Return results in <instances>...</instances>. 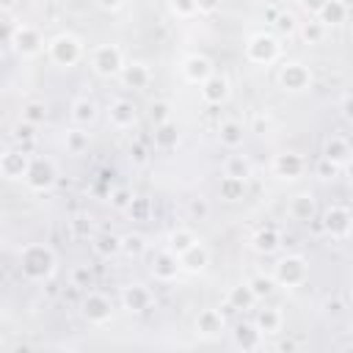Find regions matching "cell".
Returning a JSON list of instances; mask_svg holds the SVG:
<instances>
[{
    "label": "cell",
    "mask_w": 353,
    "mask_h": 353,
    "mask_svg": "<svg viewBox=\"0 0 353 353\" xmlns=\"http://www.w3.org/2000/svg\"><path fill=\"white\" fill-rule=\"evenodd\" d=\"M110 314H113V303H110V298H108L105 292L91 290V292L83 298V317H85L88 323L102 325V323L110 320Z\"/></svg>",
    "instance_id": "9c48e42d"
},
{
    "label": "cell",
    "mask_w": 353,
    "mask_h": 353,
    "mask_svg": "<svg viewBox=\"0 0 353 353\" xmlns=\"http://www.w3.org/2000/svg\"><path fill=\"white\" fill-rule=\"evenodd\" d=\"M149 116H152V121L154 124H163V121H168L171 119V108H168V102H152V108H149Z\"/></svg>",
    "instance_id": "b9f144b4"
},
{
    "label": "cell",
    "mask_w": 353,
    "mask_h": 353,
    "mask_svg": "<svg viewBox=\"0 0 353 353\" xmlns=\"http://www.w3.org/2000/svg\"><path fill=\"white\" fill-rule=\"evenodd\" d=\"M130 201H132V190H127V188H116V190L110 193V204H113L116 210H127Z\"/></svg>",
    "instance_id": "f6af8a7d"
},
{
    "label": "cell",
    "mask_w": 353,
    "mask_h": 353,
    "mask_svg": "<svg viewBox=\"0 0 353 353\" xmlns=\"http://www.w3.org/2000/svg\"><path fill=\"white\" fill-rule=\"evenodd\" d=\"M218 193L221 199L226 201H240L245 196V179H237V176H221V185H218Z\"/></svg>",
    "instance_id": "4dcf8cb0"
},
{
    "label": "cell",
    "mask_w": 353,
    "mask_h": 353,
    "mask_svg": "<svg viewBox=\"0 0 353 353\" xmlns=\"http://www.w3.org/2000/svg\"><path fill=\"white\" fill-rule=\"evenodd\" d=\"M301 36H303L306 44H320L323 36H325V25L317 22V19H309V22L301 25Z\"/></svg>",
    "instance_id": "d590c367"
},
{
    "label": "cell",
    "mask_w": 353,
    "mask_h": 353,
    "mask_svg": "<svg viewBox=\"0 0 353 353\" xmlns=\"http://www.w3.org/2000/svg\"><path fill=\"white\" fill-rule=\"evenodd\" d=\"M279 52H281V44L270 33H256L245 44V58L251 63H273L279 58Z\"/></svg>",
    "instance_id": "5b68a950"
},
{
    "label": "cell",
    "mask_w": 353,
    "mask_h": 353,
    "mask_svg": "<svg viewBox=\"0 0 353 353\" xmlns=\"http://www.w3.org/2000/svg\"><path fill=\"white\" fill-rule=\"evenodd\" d=\"M303 168H306V163L295 152H281V154L273 157V174L281 176V179H295V176L303 174Z\"/></svg>",
    "instance_id": "4fadbf2b"
},
{
    "label": "cell",
    "mask_w": 353,
    "mask_h": 353,
    "mask_svg": "<svg viewBox=\"0 0 353 353\" xmlns=\"http://www.w3.org/2000/svg\"><path fill=\"white\" fill-rule=\"evenodd\" d=\"M339 171H342V168H339L336 163H331L328 157H320L317 165H314V174H317L320 179H334V176H339Z\"/></svg>",
    "instance_id": "ab89813d"
},
{
    "label": "cell",
    "mask_w": 353,
    "mask_h": 353,
    "mask_svg": "<svg viewBox=\"0 0 353 353\" xmlns=\"http://www.w3.org/2000/svg\"><path fill=\"white\" fill-rule=\"evenodd\" d=\"M58 179V171H55V163L50 157H30V165L25 171V182L28 188L33 190H47L52 188Z\"/></svg>",
    "instance_id": "8992f818"
},
{
    "label": "cell",
    "mask_w": 353,
    "mask_h": 353,
    "mask_svg": "<svg viewBox=\"0 0 353 353\" xmlns=\"http://www.w3.org/2000/svg\"><path fill=\"white\" fill-rule=\"evenodd\" d=\"M88 149V132H83V127H74L66 132V152L69 154H83Z\"/></svg>",
    "instance_id": "e575fe53"
},
{
    "label": "cell",
    "mask_w": 353,
    "mask_h": 353,
    "mask_svg": "<svg viewBox=\"0 0 353 353\" xmlns=\"http://www.w3.org/2000/svg\"><path fill=\"white\" fill-rule=\"evenodd\" d=\"M97 6H99L102 11H119V8L124 6V0H97Z\"/></svg>",
    "instance_id": "11a10c76"
},
{
    "label": "cell",
    "mask_w": 353,
    "mask_h": 353,
    "mask_svg": "<svg viewBox=\"0 0 353 353\" xmlns=\"http://www.w3.org/2000/svg\"><path fill=\"white\" fill-rule=\"evenodd\" d=\"M281 33H292L295 28H298V22H295V17L290 14V11H279V17H276V22H273Z\"/></svg>",
    "instance_id": "bcb514c9"
},
{
    "label": "cell",
    "mask_w": 353,
    "mask_h": 353,
    "mask_svg": "<svg viewBox=\"0 0 353 353\" xmlns=\"http://www.w3.org/2000/svg\"><path fill=\"white\" fill-rule=\"evenodd\" d=\"M199 85H201L199 88L201 91V99L207 105H221V102L229 99V80L223 74H218V72H212L210 77H204Z\"/></svg>",
    "instance_id": "7c38bea8"
},
{
    "label": "cell",
    "mask_w": 353,
    "mask_h": 353,
    "mask_svg": "<svg viewBox=\"0 0 353 353\" xmlns=\"http://www.w3.org/2000/svg\"><path fill=\"white\" fill-rule=\"evenodd\" d=\"M94 119H97V102L88 99V97H77L72 102V121L77 127H88Z\"/></svg>",
    "instance_id": "d4e9b609"
},
{
    "label": "cell",
    "mask_w": 353,
    "mask_h": 353,
    "mask_svg": "<svg viewBox=\"0 0 353 353\" xmlns=\"http://www.w3.org/2000/svg\"><path fill=\"white\" fill-rule=\"evenodd\" d=\"M339 108H342V119H345V121H350V119H353V110H350L353 105H350V94H347V91L342 94V99H339Z\"/></svg>",
    "instance_id": "f907efd6"
},
{
    "label": "cell",
    "mask_w": 353,
    "mask_h": 353,
    "mask_svg": "<svg viewBox=\"0 0 353 353\" xmlns=\"http://www.w3.org/2000/svg\"><path fill=\"white\" fill-rule=\"evenodd\" d=\"M265 17H268V22L273 25V22H276V17H279V8H273V6H270V8L265 11Z\"/></svg>",
    "instance_id": "680465c9"
},
{
    "label": "cell",
    "mask_w": 353,
    "mask_h": 353,
    "mask_svg": "<svg viewBox=\"0 0 353 353\" xmlns=\"http://www.w3.org/2000/svg\"><path fill=\"white\" fill-rule=\"evenodd\" d=\"M350 223H353V215L342 204H334L323 212V232L331 234L334 240H347L350 237Z\"/></svg>",
    "instance_id": "52a82bcc"
},
{
    "label": "cell",
    "mask_w": 353,
    "mask_h": 353,
    "mask_svg": "<svg viewBox=\"0 0 353 353\" xmlns=\"http://www.w3.org/2000/svg\"><path fill=\"white\" fill-rule=\"evenodd\" d=\"M325 309H328L331 314H339V312H342V301H339V298H334V301H328V303H325Z\"/></svg>",
    "instance_id": "6f0895ef"
},
{
    "label": "cell",
    "mask_w": 353,
    "mask_h": 353,
    "mask_svg": "<svg viewBox=\"0 0 353 353\" xmlns=\"http://www.w3.org/2000/svg\"><path fill=\"white\" fill-rule=\"evenodd\" d=\"M0 229H3V221H0Z\"/></svg>",
    "instance_id": "91938a15"
},
{
    "label": "cell",
    "mask_w": 353,
    "mask_h": 353,
    "mask_svg": "<svg viewBox=\"0 0 353 353\" xmlns=\"http://www.w3.org/2000/svg\"><path fill=\"white\" fill-rule=\"evenodd\" d=\"M22 119L25 121H30V124H44L47 121V105L44 102H28L25 105V110H22Z\"/></svg>",
    "instance_id": "74e56055"
},
{
    "label": "cell",
    "mask_w": 353,
    "mask_h": 353,
    "mask_svg": "<svg viewBox=\"0 0 353 353\" xmlns=\"http://www.w3.org/2000/svg\"><path fill=\"white\" fill-rule=\"evenodd\" d=\"M121 301H124V306H127L130 312H146V309L152 306V292H149L143 284H130V287L124 290Z\"/></svg>",
    "instance_id": "44dd1931"
},
{
    "label": "cell",
    "mask_w": 353,
    "mask_h": 353,
    "mask_svg": "<svg viewBox=\"0 0 353 353\" xmlns=\"http://www.w3.org/2000/svg\"><path fill=\"white\" fill-rule=\"evenodd\" d=\"M309 83H312V72L301 61H284L281 63V69H279V85L284 91L298 94V91L309 88Z\"/></svg>",
    "instance_id": "ba28073f"
},
{
    "label": "cell",
    "mask_w": 353,
    "mask_h": 353,
    "mask_svg": "<svg viewBox=\"0 0 353 353\" xmlns=\"http://www.w3.org/2000/svg\"><path fill=\"white\" fill-rule=\"evenodd\" d=\"M182 74H185L190 83H201L204 77L212 74V63H210V58H204V55H190V58H185V63H182Z\"/></svg>",
    "instance_id": "7402d4cb"
},
{
    "label": "cell",
    "mask_w": 353,
    "mask_h": 353,
    "mask_svg": "<svg viewBox=\"0 0 353 353\" xmlns=\"http://www.w3.org/2000/svg\"><path fill=\"white\" fill-rule=\"evenodd\" d=\"M127 212H130L135 221H146V215H149V199L132 196V201L127 204Z\"/></svg>",
    "instance_id": "60d3db41"
},
{
    "label": "cell",
    "mask_w": 353,
    "mask_h": 353,
    "mask_svg": "<svg viewBox=\"0 0 353 353\" xmlns=\"http://www.w3.org/2000/svg\"><path fill=\"white\" fill-rule=\"evenodd\" d=\"M350 154H353V149H350V143H347L345 135H331V138L325 141L323 157H328V160L336 163L339 168H347V165H350Z\"/></svg>",
    "instance_id": "e0dca14e"
},
{
    "label": "cell",
    "mask_w": 353,
    "mask_h": 353,
    "mask_svg": "<svg viewBox=\"0 0 353 353\" xmlns=\"http://www.w3.org/2000/svg\"><path fill=\"white\" fill-rule=\"evenodd\" d=\"M28 165H30V154L25 149H8L0 154V174L8 179H25Z\"/></svg>",
    "instance_id": "8fae6325"
},
{
    "label": "cell",
    "mask_w": 353,
    "mask_h": 353,
    "mask_svg": "<svg viewBox=\"0 0 353 353\" xmlns=\"http://www.w3.org/2000/svg\"><path fill=\"white\" fill-rule=\"evenodd\" d=\"M193 243H199V237H196V232L193 229H185V226H179V229H174L171 234H168V251L174 254V256H179L182 251H188Z\"/></svg>",
    "instance_id": "83f0119b"
},
{
    "label": "cell",
    "mask_w": 353,
    "mask_h": 353,
    "mask_svg": "<svg viewBox=\"0 0 353 353\" xmlns=\"http://www.w3.org/2000/svg\"><path fill=\"white\" fill-rule=\"evenodd\" d=\"M268 127H270V121H268L265 116H254V124H251V132H259V135H262V132H265Z\"/></svg>",
    "instance_id": "db71d44e"
},
{
    "label": "cell",
    "mask_w": 353,
    "mask_h": 353,
    "mask_svg": "<svg viewBox=\"0 0 353 353\" xmlns=\"http://www.w3.org/2000/svg\"><path fill=\"white\" fill-rule=\"evenodd\" d=\"M248 287H251V292H254V295H256V301H259V298L273 295L276 281H273V276H254V279L248 281Z\"/></svg>",
    "instance_id": "8d00e7d4"
},
{
    "label": "cell",
    "mask_w": 353,
    "mask_h": 353,
    "mask_svg": "<svg viewBox=\"0 0 353 353\" xmlns=\"http://www.w3.org/2000/svg\"><path fill=\"white\" fill-rule=\"evenodd\" d=\"M11 44L19 55H36L41 47H44V39L39 33V28L33 25H17L14 33H11Z\"/></svg>",
    "instance_id": "30bf717a"
},
{
    "label": "cell",
    "mask_w": 353,
    "mask_h": 353,
    "mask_svg": "<svg viewBox=\"0 0 353 353\" xmlns=\"http://www.w3.org/2000/svg\"><path fill=\"white\" fill-rule=\"evenodd\" d=\"M254 248L259 251V254H273V251H279V245H281V232L276 229V226H265V229H259L256 234H254Z\"/></svg>",
    "instance_id": "484cf974"
},
{
    "label": "cell",
    "mask_w": 353,
    "mask_h": 353,
    "mask_svg": "<svg viewBox=\"0 0 353 353\" xmlns=\"http://www.w3.org/2000/svg\"><path fill=\"white\" fill-rule=\"evenodd\" d=\"M188 210H190V215H193V218H199V221H204V218L210 215V204H207L201 196H199V199H193Z\"/></svg>",
    "instance_id": "c3c4849f"
},
{
    "label": "cell",
    "mask_w": 353,
    "mask_h": 353,
    "mask_svg": "<svg viewBox=\"0 0 353 353\" xmlns=\"http://www.w3.org/2000/svg\"><path fill=\"white\" fill-rule=\"evenodd\" d=\"M121 77H124V83L130 85V88H146L149 85V80H152V74H149V66L146 63H127L124 69H121Z\"/></svg>",
    "instance_id": "4316f807"
},
{
    "label": "cell",
    "mask_w": 353,
    "mask_h": 353,
    "mask_svg": "<svg viewBox=\"0 0 353 353\" xmlns=\"http://www.w3.org/2000/svg\"><path fill=\"white\" fill-rule=\"evenodd\" d=\"M281 323H284V317H281V312L276 309V306H265V309H259L256 312V317H254V328L265 336V334H279L281 331Z\"/></svg>",
    "instance_id": "ffe728a7"
},
{
    "label": "cell",
    "mask_w": 353,
    "mask_h": 353,
    "mask_svg": "<svg viewBox=\"0 0 353 353\" xmlns=\"http://www.w3.org/2000/svg\"><path fill=\"white\" fill-rule=\"evenodd\" d=\"M19 268L25 273V279L30 281H44L52 276L55 270V254L50 245H41V243H30L22 248L19 254Z\"/></svg>",
    "instance_id": "6da1fadb"
},
{
    "label": "cell",
    "mask_w": 353,
    "mask_h": 353,
    "mask_svg": "<svg viewBox=\"0 0 353 353\" xmlns=\"http://www.w3.org/2000/svg\"><path fill=\"white\" fill-rule=\"evenodd\" d=\"M243 124H237V121H223L221 127H218V138H221V143L226 146V149H240L243 146Z\"/></svg>",
    "instance_id": "f1b7e54d"
},
{
    "label": "cell",
    "mask_w": 353,
    "mask_h": 353,
    "mask_svg": "<svg viewBox=\"0 0 353 353\" xmlns=\"http://www.w3.org/2000/svg\"><path fill=\"white\" fill-rule=\"evenodd\" d=\"M94 251L102 256V259H110V256H116L119 251H121V237H116V234H110V232H102V234H97L94 237Z\"/></svg>",
    "instance_id": "f546056e"
},
{
    "label": "cell",
    "mask_w": 353,
    "mask_h": 353,
    "mask_svg": "<svg viewBox=\"0 0 353 353\" xmlns=\"http://www.w3.org/2000/svg\"><path fill=\"white\" fill-rule=\"evenodd\" d=\"M176 262H179V270L199 273V270L207 268V262H210V251H207V248L201 245V240H199V243H193L188 251H182V254L176 256Z\"/></svg>",
    "instance_id": "2e32d148"
},
{
    "label": "cell",
    "mask_w": 353,
    "mask_h": 353,
    "mask_svg": "<svg viewBox=\"0 0 353 353\" xmlns=\"http://www.w3.org/2000/svg\"><path fill=\"white\" fill-rule=\"evenodd\" d=\"M176 143H179V132H176V124L171 119L163 124H154V149L171 152V149H176Z\"/></svg>",
    "instance_id": "cb8c5ba5"
},
{
    "label": "cell",
    "mask_w": 353,
    "mask_h": 353,
    "mask_svg": "<svg viewBox=\"0 0 353 353\" xmlns=\"http://www.w3.org/2000/svg\"><path fill=\"white\" fill-rule=\"evenodd\" d=\"M91 284V270L88 265H74L72 268V287H88Z\"/></svg>",
    "instance_id": "7bdbcfd3"
},
{
    "label": "cell",
    "mask_w": 353,
    "mask_h": 353,
    "mask_svg": "<svg viewBox=\"0 0 353 353\" xmlns=\"http://www.w3.org/2000/svg\"><path fill=\"white\" fill-rule=\"evenodd\" d=\"M152 273H154V279H160V281H174L176 273H179L176 256H174L168 248H165V251H157V254H154V262H152Z\"/></svg>",
    "instance_id": "d6986e66"
},
{
    "label": "cell",
    "mask_w": 353,
    "mask_h": 353,
    "mask_svg": "<svg viewBox=\"0 0 353 353\" xmlns=\"http://www.w3.org/2000/svg\"><path fill=\"white\" fill-rule=\"evenodd\" d=\"M314 215H317V201H314L312 193H298V196H292V201H290V218H292V221L309 223V221H314Z\"/></svg>",
    "instance_id": "ac0fdd59"
},
{
    "label": "cell",
    "mask_w": 353,
    "mask_h": 353,
    "mask_svg": "<svg viewBox=\"0 0 353 353\" xmlns=\"http://www.w3.org/2000/svg\"><path fill=\"white\" fill-rule=\"evenodd\" d=\"M218 3H221V0H196V11H199V14H210V11L218 8Z\"/></svg>",
    "instance_id": "816d5d0a"
},
{
    "label": "cell",
    "mask_w": 353,
    "mask_h": 353,
    "mask_svg": "<svg viewBox=\"0 0 353 353\" xmlns=\"http://www.w3.org/2000/svg\"><path fill=\"white\" fill-rule=\"evenodd\" d=\"M171 6H174V11L179 17H193L196 14V0H174Z\"/></svg>",
    "instance_id": "681fc988"
},
{
    "label": "cell",
    "mask_w": 353,
    "mask_h": 353,
    "mask_svg": "<svg viewBox=\"0 0 353 353\" xmlns=\"http://www.w3.org/2000/svg\"><path fill=\"white\" fill-rule=\"evenodd\" d=\"M306 259L301 254H287L276 262V273H273V281L281 284V287H298L306 281Z\"/></svg>",
    "instance_id": "3957f363"
},
{
    "label": "cell",
    "mask_w": 353,
    "mask_h": 353,
    "mask_svg": "<svg viewBox=\"0 0 353 353\" xmlns=\"http://www.w3.org/2000/svg\"><path fill=\"white\" fill-rule=\"evenodd\" d=\"M47 55H50L52 63L69 69V66H74V63L83 58V44H80V39L72 36V33H58L55 39H50Z\"/></svg>",
    "instance_id": "7a4b0ae2"
},
{
    "label": "cell",
    "mask_w": 353,
    "mask_h": 353,
    "mask_svg": "<svg viewBox=\"0 0 353 353\" xmlns=\"http://www.w3.org/2000/svg\"><path fill=\"white\" fill-rule=\"evenodd\" d=\"M130 154L135 157V163H146V149H143L141 143H135V146H130Z\"/></svg>",
    "instance_id": "9f6ffc18"
},
{
    "label": "cell",
    "mask_w": 353,
    "mask_h": 353,
    "mask_svg": "<svg viewBox=\"0 0 353 353\" xmlns=\"http://www.w3.org/2000/svg\"><path fill=\"white\" fill-rule=\"evenodd\" d=\"M298 3H301V8H303V11H309V14L314 17V14L323 8V3H325V0H298Z\"/></svg>",
    "instance_id": "f5cc1de1"
},
{
    "label": "cell",
    "mask_w": 353,
    "mask_h": 353,
    "mask_svg": "<svg viewBox=\"0 0 353 353\" xmlns=\"http://www.w3.org/2000/svg\"><path fill=\"white\" fill-rule=\"evenodd\" d=\"M223 174H226V176H237V179H248V176H251V163H248V157H245V154H232V157H226Z\"/></svg>",
    "instance_id": "836d02e7"
},
{
    "label": "cell",
    "mask_w": 353,
    "mask_h": 353,
    "mask_svg": "<svg viewBox=\"0 0 353 353\" xmlns=\"http://www.w3.org/2000/svg\"><path fill=\"white\" fill-rule=\"evenodd\" d=\"M69 226H72V234L74 237H88L91 234V221L88 218H72Z\"/></svg>",
    "instance_id": "7dc6e473"
},
{
    "label": "cell",
    "mask_w": 353,
    "mask_h": 353,
    "mask_svg": "<svg viewBox=\"0 0 353 353\" xmlns=\"http://www.w3.org/2000/svg\"><path fill=\"white\" fill-rule=\"evenodd\" d=\"M259 342H262V334H259L254 325H248V323L237 325V331H234V345H237V347H243V350H256Z\"/></svg>",
    "instance_id": "1f68e13d"
},
{
    "label": "cell",
    "mask_w": 353,
    "mask_h": 353,
    "mask_svg": "<svg viewBox=\"0 0 353 353\" xmlns=\"http://www.w3.org/2000/svg\"><path fill=\"white\" fill-rule=\"evenodd\" d=\"M314 19L323 22L325 28H328V25H342V22L347 19V6H345L342 0H325L323 8L314 14Z\"/></svg>",
    "instance_id": "603a6c76"
},
{
    "label": "cell",
    "mask_w": 353,
    "mask_h": 353,
    "mask_svg": "<svg viewBox=\"0 0 353 353\" xmlns=\"http://www.w3.org/2000/svg\"><path fill=\"white\" fill-rule=\"evenodd\" d=\"M121 251L127 256H141L146 251V240L141 234H127V237H121Z\"/></svg>",
    "instance_id": "f35d334b"
},
{
    "label": "cell",
    "mask_w": 353,
    "mask_h": 353,
    "mask_svg": "<svg viewBox=\"0 0 353 353\" xmlns=\"http://www.w3.org/2000/svg\"><path fill=\"white\" fill-rule=\"evenodd\" d=\"M223 328H226V320H223V314H221L218 309H201V312L196 314V331H199L201 336H207V339L221 336Z\"/></svg>",
    "instance_id": "5bb4252c"
},
{
    "label": "cell",
    "mask_w": 353,
    "mask_h": 353,
    "mask_svg": "<svg viewBox=\"0 0 353 353\" xmlns=\"http://www.w3.org/2000/svg\"><path fill=\"white\" fill-rule=\"evenodd\" d=\"M14 135H17V141L30 143V141L36 138V124H30V121H19V124L14 127Z\"/></svg>",
    "instance_id": "ee69618b"
},
{
    "label": "cell",
    "mask_w": 353,
    "mask_h": 353,
    "mask_svg": "<svg viewBox=\"0 0 353 353\" xmlns=\"http://www.w3.org/2000/svg\"><path fill=\"white\" fill-rule=\"evenodd\" d=\"M108 119H110V124H113L116 130H132L135 121H138V113H135V105H132L130 99H116V102L110 105Z\"/></svg>",
    "instance_id": "9a60e30c"
},
{
    "label": "cell",
    "mask_w": 353,
    "mask_h": 353,
    "mask_svg": "<svg viewBox=\"0 0 353 353\" xmlns=\"http://www.w3.org/2000/svg\"><path fill=\"white\" fill-rule=\"evenodd\" d=\"M91 66H94V72L99 77L121 74V69H124V52L116 44H99L91 52Z\"/></svg>",
    "instance_id": "277c9868"
},
{
    "label": "cell",
    "mask_w": 353,
    "mask_h": 353,
    "mask_svg": "<svg viewBox=\"0 0 353 353\" xmlns=\"http://www.w3.org/2000/svg\"><path fill=\"white\" fill-rule=\"evenodd\" d=\"M229 306L232 309H251L254 303H256V295L251 292V287L248 284H237V287H232L229 290Z\"/></svg>",
    "instance_id": "d6a6232c"
}]
</instances>
